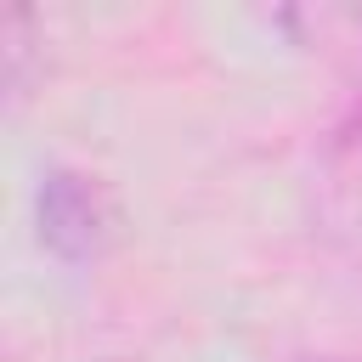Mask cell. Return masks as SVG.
<instances>
[{"label": "cell", "mask_w": 362, "mask_h": 362, "mask_svg": "<svg viewBox=\"0 0 362 362\" xmlns=\"http://www.w3.org/2000/svg\"><path fill=\"white\" fill-rule=\"evenodd\" d=\"M40 232L57 255H90L96 232H102V204L96 187H85V175L51 170L40 187Z\"/></svg>", "instance_id": "cell-1"}]
</instances>
